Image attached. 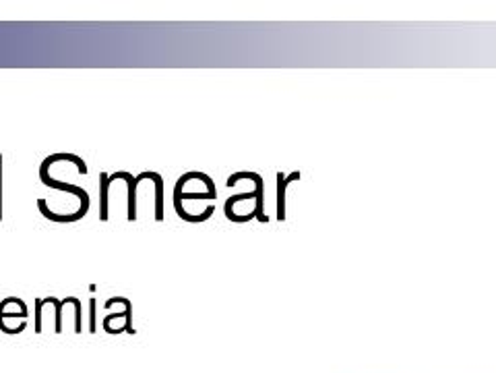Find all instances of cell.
I'll list each match as a JSON object with an SVG mask.
<instances>
[{"instance_id": "1", "label": "cell", "mask_w": 496, "mask_h": 373, "mask_svg": "<svg viewBox=\"0 0 496 373\" xmlns=\"http://www.w3.org/2000/svg\"><path fill=\"white\" fill-rule=\"evenodd\" d=\"M58 160H68V162L77 164V168H79V173H81V175H85V173H87V166H85V162H83L79 156H73V154H54V156H50V158H46V160H44L42 168H44V170H48V166H52V164H54V162H58Z\"/></svg>"}, {"instance_id": "2", "label": "cell", "mask_w": 496, "mask_h": 373, "mask_svg": "<svg viewBox=\"0 0 496 373\" xmlns=\"http://www.w3.org/2000/svg\"><path fill=\"white\" fill-rule=\"evenodd\" d=\"M100 183H102V212H100V220H108V185H110V177L102 175Z\"/></svg>"}, {"instance_id": "3", "label": "cell", "mask_w": 496, "mask_h": 373, "mask_svg": "<svg viewBox=\"0 0 496 373\" xmlns=\"http://www.w3.org/2000/svg\"><path fill=\"white\" fill-rule=\"evenodd\" d=\"M0 220H2V156H0Z\"/></svg>"}]
</instances>
